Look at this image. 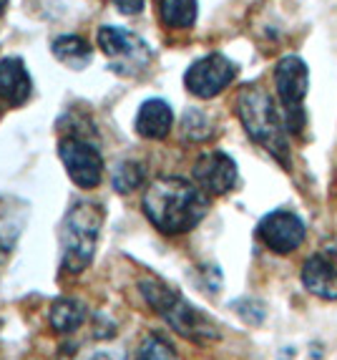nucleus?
<instances>
[{"label": "nucleus", "instance_id": "obj_1", "mask_svg": "<svg viewBox=\"0 0 337 360\" xmlns=\"http://www.w3.org/2000/svg\"><path fill=\"white\" fill-rule=\"evenodd\" d=\"M141 210L159 232L174 237L192 232L204 219L209 199L197 181L184 176H159L146 186Z\"/></svg>", "mask_w": 337, "mask_h": 360}, {"label": "nucleus", "instance_id": "obj_2", "mask_svg": "<svg viewBox=\"0 0 337 360\" xmlns=\"http://www.w3.org/2000/svg\"><path fill=\"white\" fill-rule=\"evenodd\" d=\"M237 114L244 131L254 144L270 151L282 167H289V144L284 119H279L277 106L262 86L244 84L237 94Z\"/></svg>", "mask_w": 337, "mask_h": 360}, {"label": "nucleus", "instance_id": "obj_3", "mask_svg": "<svg viewBox=\"0 0 337 360\" xmlns=\"http://www.w3.org/2000/svg\"><path fill=\"white\" fill-rule=\"evenodd\" d=\"M103 227V207L93 199H79L60 224V267L79 275L93 262L98 234Z\"/></svg>", "mask_w": 337, "mask_h": 360}, {"label": "nucleus", "instance_id": "obj_4", "mask_svg": "<svg viewBox=\"0 0 337 360\" xmlns=\"http://www.w3.org/2000/svg\"><path fill=\"white\" fill-rule=\"evenodd\" d=\"M139 290L144 295V300L157 315H161L181 338L194 342H211L219 338L217 325L211 323L209 315L194 307L189 300H184L176 290L164 285L157 277H146L139 283Z\"/></svg>", "mask_w": 337, "mask_h": 360}, {"label": "nucleus", "instance_id": "obj_5", "mask_svg": "<svg viewBox=\"0 0 337 360\" xmlns=\"http://www.w3.org/2000/svg\"><path fill=\"white\" fill-rule=\"evenodd\" d=\"M275 89L284 108V127L289 134H302L305 129V96L310 89V68L300 56L289 53L275 66Z\"/></svg>", "mask_w": 337, "mask_h": 360}, {"label": "nucleus", "instance_id": "obj_6", "mask_svg": "<svg viewBox=\"0 0 337 360\" xmlns=\"http://www.w3.org/2000/svg\"><path fill=\"white\" fill-rule=\"evenodd\" d=\"M98 49L109 58V68L124 78H133L149 68L151 53L149 43L136 33L119 25H101L98 28Z\"/></svg>", "mask_w": 337, "mask_h": 360}, {"label": "nucleus", "instance_id": "obj_7", "mask_svg": "<svg viewBox=\"0 0 337 360\" xmlns=\"http://www.w3.org/2000/svg\"><path fill=\"white\" fill-rule=\"evenodd\" d=\"M237 78V63L222 53L201 56L187 68L184 73V86L192 96L197 98H214L232 86Z\"/></svg>", "mask_w": 337, "mask_h": 360}, {"label": "nucleus", "instance_id": "obj_8", "mask_svg": "<svg viewBox=\"0 0 337 360\" xmlns=\"http://www.w3.org/2000/svg\"><path fill=\"white\" fill-rule=\"evenodd\" d=\"M58 154L76 186H81V189H96L103 181V156L91 141L68 136L58 144Z\"/></svg>", "mask_w": 337, "mask_h": 360}, {"label": "nucleus", "instance_id": "obj_9", "mask_svg": "<svg viewBox=\"0 0 337 360\" xmlns=\"http://www.w3.org/2000/svg\"><path fill=\"white\" fill-rule=\"evenodd\" d=\"M257 237L272 252L289 255L305 242V222H302L295 212H287V210L270 212V214H265L259 219Z\"/></svg>", "mask_w": 337, "mask_h": 360}, {"label": "nucleus", "instance_id": "obj_10", "mask_svg": "<svg viewBox=\"0 0 337 360\" xmlns=\"http://www.w3.org/2000/svg\"><path fill=\"white\" fill-rule=\"evenodd\" d=\"M194 181L199 189L214 197L229 194L239 184V169H237L234 159L224 151H209L201 154L194 164Z\"/></svg>", "mask_w": 337, "mask_h": 360}, {"label": "nucleus", "instance_id": "obj_11", "mask_svg": "<svg viewBox=\"0 0 337 360\" xmlns=\"http://www.w3.org/2000/svg\"><path fill=\"white\" fill-rule=\"evenodd\" d=\"M30 207L18 197H0V264L11 257L28 224Z\"/></svg>", "mask_w": 337, "mask_h": 360}, {"label": "nucleus", "instance_id": "obj_12", "mask_svg": "<svg viewBox=\"0 0 337 360\" xmlns=\"http://www.w3.org/2000/svg\"><path fill=\"white\" fill-rule=\"evenodd\" d=\"M30 94H33V81H30L23 58L18 56L0 58V98L8 106H23Z\"/></svg>", "mask_w": 337, "mask_h": 360}, {"label": "nucleus", "instance_id": "obj_13", "mask_svg": "<svg viewBox=\"0 0 337 360\" xmlns=\"http://www.w3.org/2000/svg\"><path fill=\"white\" fill-rule=\"evenodd\" d=\"M302 285L319 300H337V264L325 252L308 257L302 267Z\"/></svg>", "mask_w": 337, "mask_h": 360}, {"label": "nucleus", "instance_id": "obj_14", "mask_svg": "<svg viewBox=\"0 0 337 360\" xmlns=\"http://www.w3.org/2000/svg\"><path fill=\"white\" fill-rule=\"evenodd\" d=\"M174 127V111L164 98H149L139 106L136 114V134L151 141H161Z\"/></svg>", "mask_w": 337, "mask_h": 360}, {"label": "nucleus", "instance_id": "obj_15", "mask_svg": "<svg viewBox=\"0 0 337 360\" xmlns=\"http://www.w3.org/2000/svg\"><path fill=\"white\" fill-rule=\"evenodd\" d=\"M48 320H51V328L58 335H73L88 320V307L81 300H76V297H58L51 305Z\"/></svg>", "mask_w": 337, "mask_h": 360}, {"label": "nucleus", "instance_id": "obj_16", "mask_svg": "<svg viewBox=\"0 0 337 360\" xmlns=\"http://www.w3.org/2000/svg\"><path fill=\"white\" fill-rule=\"evenodd\" d=\"M51 51H53V56L63 63V66L76 68V71H81V68H86L91 63L88 41L76 36V33H71V36H58L53 43H51Z\"/></svg>", "mask_w": 337, "mask_h": 360}, {"label": "nucleus", "instance_id": "obj_17", "mask_svg": "<svg viewBox=\"0 0 337 360\" xmlns=\"http://www.w3.org/2000/svg\"><path fill=\"white\" fill-rule=\"evenodd\" d=\"M197 0H159L161 23L171 30H187L197 23Z\"/></svg>", "mask_w": 337, "mask_h": 360}, {"label": "nucleus", "instance_id": "obj_18", "mask_svg": "<svg viewBox=\"0 0 337 360\" xmlns=\"http://www.w3.org/2000/svg\"><path fill=\"white\" fill-rule=\"evenodd\" d=\"M144 181L146 167L136 159H124L121 164H116L114 174H111V184L119 194H133Z\"/></svg>", "mask_w": 337, "mask_h": 360}, {"label": "nucleus", "instance_id": "obj_19", "mask_svg": "<svg viewBox=\"0 0 337 360\" xmlns=\"http://www.w3.org/2000/svg\"><path fill=\"white\" fill-rule=\"evenodd\" d=\"M181 134L187 141H206V139L214 134V124L211 119L199 111V108H187L184 111V119H181Z\"/></svg>", "mask_w": 337, "mask_h": 360}, {"label": "nucleus", "instance_id": "obj_20", "mask_svg": "<svg viewBox=\"0 0 337 360\" xmlns=\"http://www.w3.org/2000/svg\"><path fill=\"white\" fill-rule=\"evenodd\" d=\"M136 360H176V350L161 335H149L141 340Z\"/></svg>", "mask_w": 337, "mask_h": 360}, {"label": "nucleus", "instance_id": "obj_21", "mask_svg": "<svg viewBox=\"0 0 337 360\" xmlns=\"http://www.w3.org/2000/svg\"><path fill=\"white\" fill-rule=\"evenodd\" d=\"M114 6L119 8V13L124 15H139L144 11L146 0H114Z\"/></svg>", "mask_w": 337, "mask_h": 360}, {"label": "nucleus", "instance_id": "obj_22", "mask_svg": "<svg viewBox=\"0 0 337 360\" xmlns=\"http://www.w3.org/2000/svg\"><path fill=\"white\" fill-rule=\"evenodd\" d=\"M325 255L332 259V262L337 264V242H335V245H327V247H325Z\"/></svg>", "mask_w": 337, "mask_h": 360}, {"label": "nucleus", "instance_id": "obj_23", "mask_svg": "<svg viewBox=\"0 0 337 360\" xmlns=\"http://www.w3.org/2000/svg\"><path fill=\"white\" fill-rule=\"evenodd\" d=\"M6 8H8V0H0V15L6 13Z\"/></svg>", "mask_w": 337, "mask_h": 360}]
</instances>
